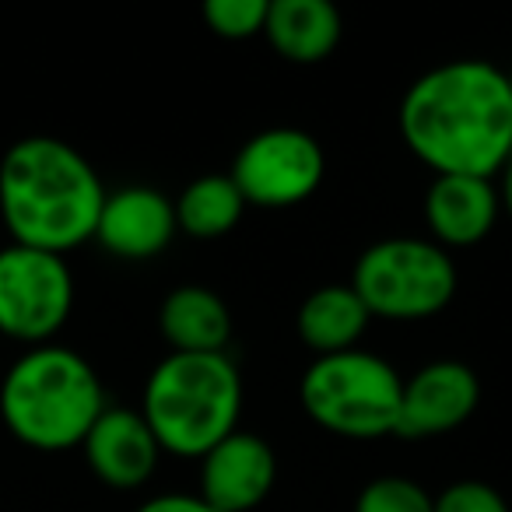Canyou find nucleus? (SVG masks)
<instances>
[{"mask_svg":"<svg viewBox=\"0 0 512 512\" xmlns=\"http://www.w3.org/2000/svg\"><path fill=\"white\" fill-rule=\"evenodd\" d=\"M400 134L435 176L491 179L512 158V92L488 60L425 71L400 102Z\"/></svg>","mask_w":512,"mask_h":512,"instance_id":"obj_1","label":"nucleus"},{"mask_svg":"<svg viewBox=\"0 0 512 512\" xmlns=\"http://www.w3.org/2000/svg\"><path fill=\"white\" fill-rule=\"evenodd\" d=\"M102 200L99 172L60 137H22L0 158V218L18 246L64 256L95 239Z\"/></svg>","mask_w":512,"mask_h":512,"instance_id":"obj_2","label":"nucleus"},{"mask_svg":"<svg viewBox=\"0 0 512 512\" xmlns=\"http://www.w3.org/2000/svg\"><path fill=\"white\" fill-rule=\"evenodd\" d=\"M106 411L102 379L88 358L60 344L25 351L0 383V414L18 442L43 453L81 446Z\"/></svg>","mask_w":512,"mask_h":512,"instance_id":"obj_3","label":"nucleus"},{"mask_svg":"<svg viewBox=\"0 0 512 512\" xmlns=\"http://www.w3.org/2000/svg\"><path fill=\"white\" fill-rule=\"evenodd\" d=\"M141 414L162 453L200 460L221 439L239 432L242 376L228 355L169 351L151 369Z\"/></svg>","mask_w":512,"mask_h":512,"instance_id":"obj_4","label":"nucleus"},{"mask_svg":"<svg viewBox=\"0 0 512 512\" xmlns=\"http://www.w3.org/2000/svg\"><path fill=\"white\" fill-rule=\"evenodd\" d=\"M306 414L320 428L344 439H383L397 435L404 379L386 358L351 348L323 355L299 383Z\"/></svg>","mask_w":512,"mask_h":512,"instance_id":"obj_5","label":"nucleus"},{"mask_svg":"<svg viewBox=\"0 0 512 512\" xmlns=\"http://www.w3.org/2000/svg\"><path fill=\"white\" fill-rule=\"evenodd\" d=\"M460 274L453 256L432 239L393 235L379 239L355 260L351 288L379 320H428L453 302Z\"/></svg>","mask_w":512,"mask_h":512,"instance_id":"obj_6","label":"nucleus"},{"mask_svg":"<svg viewBox=\"0 0 512 512\" xmlns=\"http://www.w3.org/2000/svg\"><path fill=\"white\" fill-rule=\"evenodd\" d=\"M74 309V278L64 256L32 246L0 249V334L32 348L46 344Z\"/></svg>","mask_w":512,"mask_h":512,"instance_id":"obj_7","label":"nucleus"},{"mask_svg":"<svg viewBox=\"0 0 512 512\" xmlns=\"http://www.w3.org/2000/svg\"><path fill=\"white\" fill-rule=\"evenodd\" d=\"M327 155L313 134L299 127H271L253 134L232 158V183L253 207H292L323 183Z\"/></svg>","mask_w":512,"mask_h":512,"instance_id":"obj_8","label":"nucleus"},{"mask_svg":"<svg viewBox=\"0 0 512 512\" xmlns=\"http://www.w3.org/2000/svg\"><path fill=\"white\" fill-rule=\"evenodd\" d=\"M477 400H481V383L470 365L453 358L421 365L404 383L397 435L428 439V435L453 432L477 411Z\"/></svg>","mask_w":512,"mask_h":512,"instance_id":"obj_9","label":"nucleus"},{"mask_svg":"<svg viewBox=\"0 0 512 512\" xmlns=\"http://www.w3.org/2000/svg\"><path fill=\"white\" fill-rule=\"evenodd\" d=\"M278 477V460L267 439L253 432H232L211 453L200 456L197 495L214 512H249L264 502Z\"/></svg>","mask_w":512,"mask_h":512,"instance_id":"obj_10","label":"nucleus"},{"mask_svg":"<svg viewBox=\"0 0 512 512\" xmlns=\"http://www.w3.org/2000/svg\"><path fill=\"white\" fill-rule=\"evenodd\" d=\"M176 204L155 186H123L106 193L95 239L120 260H151L176 235Z\"/></svg>","mask_w":512,"mask_h":512,"instance_id":"obj_11","label":"nucleus"},{"mask_svg":"<svg viewBox=\"0 0 512 512\" xmlns=\"http://www.w3.org/2000/svg\"><path fill=\"white\" fill-rule=\"evenodd\" d=\"M81 449H85L92 474L120 491L141 488L155 474L158 456H162V446L151 435L144 414L130 407H106L88 428Z\"/></svg>","mask_w":512,"mask_h":512,"instance_id":"obj_12","label":"nucleus"},{"mask_svg":"<svg viewBox=\"0 0 512 512\" xmlns=\"http://www.w3.org/2000/svg\"><path fill=\"white\" fill-rule=\"evenodd\" d=\"M498 190L481 176H435L425 193V225L435 246H474L498 221Z\"/></svg>","mask_w":512,"mask_h":512,"instance_id":"obj_13","label":"nucleus"},{"mask_svg":"<svg viewBox=\"0 0 512 512\" xmlns=\"http://www.w3.org/2000/svg\"><path fill=\"white\" fill-rule=\"evenodd\" d=\"M158 327L179 355H225L232 337V313L225 299L204 285H179L158 309Z\"/></svg>","mask_w":512,"mask_h":512,"instance_id":"obj_14","label":"nucleus"},{"mask_svg":"<svg viewBox=\"0 0 512 512\" xmlns=\"http://www.w3.org/2000/svg\"><path fill=\"white\" fill-rule=\"evenodd\" d=\"M341 11L330 0H271L264 36L288 64H320L341 43Z\"/></svg>","mask_w":512,"mask_h":512,"instance_id":"obj_15","label":"nucleus"},{"mask_svg":"<svg viewBox=\"0 0 512 512\" xmlns=\"http://www.w3.org/2000/svg\"><path fill=\"white\" fill-rule=\"evenodd\" d=\"M369 309L358 299L351 285H323L299 306L295 327L306 348L323 355H341V351L358 348L365 327H369Z\"/></svg>","mask_w":512,"mask_h":512,"instance_id":"obj_16","label":"nucleus"},{"mask_svg":"<svg viewBox=\"0 0 512 512\" xmlns=\"http://www.w3.org/2000/svg\"><path fill=\"white\" fill-rule=\"evenodd\" d=\"M246 200L228 172L197 176L176 200V225L193 239H221L239 225Z\"/></svg>","mask_w":512,"mask_h":512,"instance_id":"obj_17","label":"nucleus"},{"mask_svg":"<svg viewBox=\"0 0 512 512\" xmlns=\"http://www.w3.org/2000/svg\"><path fill=\"white\" fill-rule=\"evenodd\" d=\"M435 498L418 481L400 474H386L358 491L355 512H432Z\"/></svg>","mask_w":512,"mask_h":512,"instance_id":"obj_18","label":"nucleus"},{"mask_svg":"<svg viewBox=\"0 0 512 512\" xmlns=\"http://www.w3.org/2000/svg\"><path fill=\"white\" fill-rule=\"evenodd\" d=\"M271 0H207L204 22L221 39H253L264 32Z\"/></svg>","mask_w":512,"mask_h":512,"instance_id":"obj_19","label":"nucleus"},{"mask_svg":"<svg viewBox=\"0 0 512 512\" xmlns=\"http://www.w3.org/2000/svg\"><path fill=\"white\" fill-rule=\"evenodd\" d=\"M432 512H509V502L484 481H456L435 495Z\"/></svg>","mask_w":512,"mask_h":512,"instance_id":"obj_20","label":"nucleus"},{"mask_svg":"<svg viewBox=\"0 0 512 512\" xmlns=\"http://www.w3.org/2000/svg\"><path fill=\"white\" fill-rule=\"evenodd\" d=\"M137 512H214V509L200 495H179V491H169V495L148 498Z\"/></svg>","mask_w":512,"mask_h":512,"instance_id":"obj_21","label":"nucleus"},{"mask_svg":"<svg viewBox=\"0 0 512 512\" xmlns=\"http://www.w3.org/2000/svg\"><path fill=\"white\" fill-rule=\"evenodd\" d=\"M498 204H502V211L512 218V158L502 165V186H498Z\"/></svg>","mask_w":512,"mask_h":512,"instance_id":"obj_22","label":"nucleus"},{"mask_svg":"<svg viewBox=\"0 0 512 512\" xmlns=\"http://www.w3.org/2000/svg\"><path fill=\"white\" fill-rule=\"evenodd\" d=\"M505 78H509V92H512V71H509V74H505Z\"/></svg>","mask_w":512,"mask_h":512,"instance_id":"obj_23","label":"nucleus"}]
</instances>
